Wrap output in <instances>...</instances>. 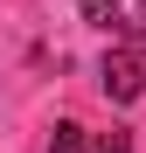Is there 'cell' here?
I'll list each match as a JSON object with an SVG mask.
<instances>
[{"label":"cell","instance_id":"277c9868","mask_svg":"<svg viewBox=\"0 0 146 153\" xmlns=\"http://www.w3.org/2000/svg\"><path fill=\"white\" fill-rule=\"evenodd\" d=\"M77 139H84V125H56L49 132V153H77Z\"/></svg>","mask_w":146,"mask_h":153},{"label":"cell","instance_id":"6da1fadb","mask_svg":"<svg viewBox=\"0 0 146 153\" xmlns=\"http://www.w3.org/2000/svg\"><path fill=\"white\" fill-rule=\"evenodd\" d=\"M97 76H104V97H111V105H132V97H146V49H139V42L111 49Z\"/></svg>","mask_w":146,"mask_h":153},{"label":"cell","instance_id":"7a4b0ae2","mask_svg":"<svg viewBox=\"0 0 146 153\" xmlns=\"http://www.w3.org/2000/svg\"><path fill=\"white\" fill-rule=\"evenodd\" d=\"M84 21L118 42H146V0H84Z\"/></svg>","mask_w":146,"mask_h":153},{"label":"cell","instance_id":"3957f363","mask_svg":"<svg viewBox=\"0 0 146 153\" xmlns=\"http://www.w3.org/2000/svg\"><path fill=\"white\" fill-rule=\"evenodd\" d=\"M77 153H132V139H125V132H84Z\"/></svg>","mask_w":146,"mask_h":153}]
</instances>
